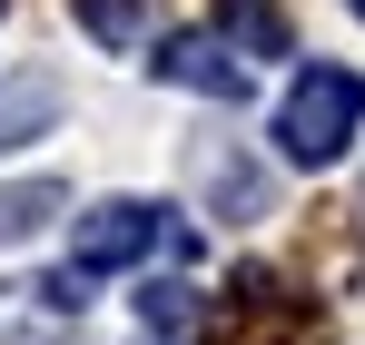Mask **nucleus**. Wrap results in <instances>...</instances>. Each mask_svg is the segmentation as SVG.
<instances>
[{
	"mask_svg": "<svg viewBox=\"0 0 365 345\" xmlns=\"http://www.w3.org/2000/svg\"><path fill=\"white\" fill-rule=\"evenodd\" d=\"M69 10H79V30L99 50H138L148 40V0H69Z\"/></svg>",
	"mask_w": 365,
	"mask_h": 345,
	"instance_id": "obj_9",
	"label": "nucleus"
},
{
	"mask_svg": "<svg viewBox=\"0 0 365 345\" xmlns=\"http://www.w3.org/2000/svg\"><path fill=\"white\" fill-rule=\"evenodd\" d=\"M217 40L257 59H287V10L277 0H217Z\"/></svg>",
	"mask_w": 365,
	"mask_h": 345,
	"instance_id": "obj_7",
	"label": "nucleus"
},
{
	"mask_svg": "<svg viewBox=\"0 0 365 345\" xmlns=\"http://www.w3.org/2000/svg\"><path fill=\"white\" fill-rule=\"evenodd\" d=\"M197 187H207V207H227V217H267V168L237 158V148L197 158Z\"/></svg>",
	"mask_w": 365,
	"mask_h": 345,
	"instance_id": "obj_5",
	"label": "nucleus"
},
{
	"mask_svg": "<svg viewBox=\"0 0 365 345\" xmlns=\"http://www.w3.org/2000/svg\"><path fill=\"white\" fill-rule=\"evenodd\" d=\"M197 316H207V306H197V287H178V277H148V287H138V326H148V345H178Z\"/></svg>",
	"mask_w": 365,
	"mask_h": 345,
	"instance_id": "obj_8",
	"label": "nucleus"
},
{
	"mask_svg": "<svg viewBox=\"0 0 365 345\" xmlns=\"http://www.w3.org/2000/svg\"><path fill=\"white\" fill-rule=\"evenodd\" d=\"M50 217H69V187H60V177H20V187H0V247L40 237Z\"/></svg>",
	"mask_w": 365,
	"mask_h": 345,
	"instance_id": "obj_6",
	"label": "nucleus"
},
{
	"mask_svg": "<svg viewBox=\"0 0 365 345\" xmlns=\"http://www.w3.org/2000/svg\"><path fill=\"white\" fill-rule=\"evenodd\" d=\"M0 10H10V0H0Z\"/></svg>",
	"mask_w": 365,
	"mask_h": 345,
	"instance_id": "obj_12",
	"label": "nucleus"
},
{
	"mask_svg": "<svg viewBox=\"0 0 365 345\" xmlns=\"http://www.w3.org/2000/svg\"><path fill=\"white\" fill-rule=\"evenodd\" d=\"M40 296V306H50V316H79V306H89V277H79V267H69V277H50V287H30Z\"/></svg>",
	"mask_w": 365,
	"mask_h": 345,
	"instance_id": "obj_10",
	"label": "nucleus"
},
{
	"mask_svg": "<svg viewBox=\"0 0 365 345\" xmlns=\"http://www.w3.org/2000/svg\"><path fill=\"white\" fill-rule=\"evenodd\" d=\"M148 69H158L168 89H197V99H227V109H237V99H247V59L227 50L217 30H168Z\"/></svg>",
	"mask_w": 365,
	"mask_h": 345,
	"instance_id": "obj_3",
	"label": "nucleus"
},
{
	"mask_svg": "<svg viewBox=\"0 0 365 345\" xmlns=\"http://www.w3.org/2000/svg\"><path fill=\"white\" fill-rule=\"evenodd\" d=\"M346 10H356V20H365V0H346Z\"/></svg>",
	"mask_w": 365,
	"mask_h": 345,
	"instance_id": "obj_11",
	"label": "nucleus"
},
{
	"mask_svg": "<svg viewBox=\"0 0 365 345\" xmlns=\"http://www.w3.org/2000/svg\"><path fill=\"white\" fill-rule=\"evenodd\" d=\"M60 109H69V89L50 79V69H0V158L30 148V138H50Z\"/></svg>",
	"mask_w": 365,
	"mask_h": 345,
	"instance_id": "obj_4",
	"label": "nucleus"
},
{
	"mask_svg": "<svg viewBox=\"0 0 365 345\" xmlns=\"http://www.w3.org/2000/svg\"><path fill=\"white\" fill-rule=\"evenodd\" d=\"M356 128H365V79L346 59H306L297 79H287V99H277L287 168H336V158L356 148Z\"/></svg>",
	"mask_w": 365,
	"mask_h": 345,
	"instance_id": "obj_1",
	"label": "nucleus"
},
{
	"mask_svg": "<svg viewBox=\"0 0 365 345\" xmlns=\"http://www.w3.org/2000/svg\"><path fill=\"white\" fill-rule=\"evenodd\" d=\"M158 247H168V207H148V197H99L89 217H69V267L79 277H119Z\"/></svg>",
	"mask_w": 365,
	"mask_h": 345,
	"instance_id": "obj_2",
	"label": "nucleus"
}]
</instances>
